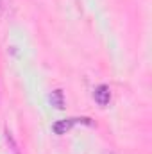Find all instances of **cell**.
Here are the masks:
<instances>
[{
    "instance_id": "obj_1",
    "label": "cell",
    "mask_w": 152,
    "mask_h": 154,
    "mask_svg": "<svg viewBox=\"0 0 152 154\" xmlns=\"http://www.w3.org/2000/svg\"><path fill=\"white\" fill-rule=\"evenodd\" d=\"M77 124H84V125H91L93 122H91V118H88V116H81V118H65V120H59V122H56L54 125H52V131L56 133V134H66V131H70L74 125Z\"/></svg>"
},
{
    "instance_id": "obj_2",
    "label": "cell",
    "mask_w": 152,
    "mask_h": 154,
    "mask_svg": "<svg viewBox=\"0 0 152 154\" xmlns=\"http://www.w3.org/2000/svg\"><path fill=\"white\" fill-rule=\"evenodd\" d=\"M93 99H95V102L99 106H108L109 100H111V90H109V86H106V84L97 86L95 91H93Z\"/></svg>"
},
{
    "instance_id": "obj_4",
    "label": "cell",
    "mask_w": 152,
    "mask_h": 154,
    "mask_svg": "<svg viewBox=\"0 0 152 154\" xmlns=\"http://www.w3.org/2000/svg\"><path fill=\"white\" fill-rule=\"evenodd\" d=\"M5 142H7V145H9V149L13 151L14 154H20L18 151V145H16V142H14V138H13V134L9 133V131H5Z\"/></svg>"
},
{
    "instance_id": "obj_6",
    "label": "cell",
    "mask_w": 152,
    "mask_h": 154,
    "mask_svg": "<svg viewBox=\"0 0 152 154\" xmlns=\"http://www.w3.org/2000/svg\"><path fill=\"white\" fill-rule=\"evenodd\" d=\"M109 154H113V152H109Z\"/></svg>"
},
{
    "instance_id": "obj_5",
    "label": "cell",
    "mask_w": 152,
    "mask_h": 154,
    "mask_svg": "<svg viewBox=\"0 0 152 154\" xmlns=\"http://www.w3.org/2000/svg\"><path fill=\"white\" fill-rule=\"evenodd\" d=\"M0 9H2V0H0Z\"/></svg>"
},
{
    "instance_id": "obj_3",
    "label": "cell",
    "mask_w": 152,
    "mask_h": 154,
    "mask_svg": "<svg viewBox=\"0 0 152 154\" xmlns=\"http://www.w3.org/2000/svg\"><path fill=\"white\" fill-rule=\"evenodd\" d=\"M50 104L59 111L65 109V93H63V90H54L50 93Z\"/></svg>"
}]
</instances>
